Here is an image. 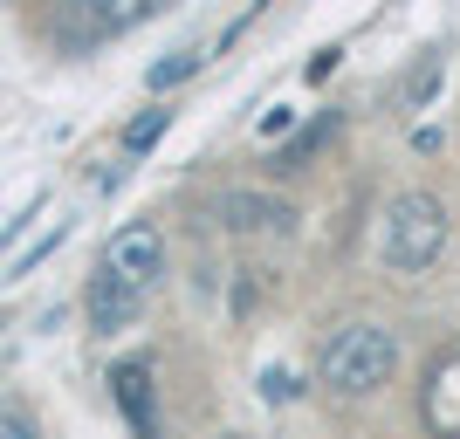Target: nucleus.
Returning a JSON list of instances; mask_svg holds the SVG:
<instances>
[{"mask_svg": "<svg viewBox=\"0 0 460 439\" xmlns=\"http://www.w3.org/2000/svg\"><path fill=\"white\" fill-rule=\"evenodd\" d=\"M316 378L337 399H378L385 384L399 378V337L378 323H344L330 329L323 350H316Z\"/></svg>", "mask_w": 460, "mask_h": 439, "instance_id": "f257e3e1", "label": "nucleus"}, {"mask_svg": "<svg viewBox=\"0 0 460 439\" xmlns=\"http://www.w3.org/2000/svg\"><path fill=\"white\" fill-rule=\"evenodd\" d=\"M447 254V206L440 192H399L378 227V261L392 275H426Z\"/></svg>", "mask_w": 460, "mask_h": 439, "instance_id": "f03ea898", "label": "nucleus"}, {"mask_svg": "<svg viewBox=\"0 0 460 439\" xmlns=\"http://www.w3.org/2000/svg\"><path fill=\"white\" fill-rule=\"evenodd\" d=\"M103 268H111L117 282H131V288H152L158 275H165V233H158L152 220L117 227V233H111V248H103Z\"/></svg>", "mask_w": 460, "mask_h": 439, "instance_id": "7ed1b4c3", "label": "nucleus"}, {"mask_svg": "<svg viewBox=\"0 0 460 439\" xmlns=\"http://www.w3.org/2000/svg\"><path fill=\"white\" fill-rule=\"evenodd\" d=\"M420 419L433 439H460V344L447 350L420 384Z\"/></svg>", "mask_w": 460, "mask_h": 439, "instance_id": "20e7f679", "label": "nucleus"}, {"mask_svg": "<svg viewBox=\"0 0 460 439\" xmlns=\"http://www.w3.org/2000/svg\"><path fill=\"white\" fill-rule=\"evenodd\" d=\"M111 399H117V412L131 419V433L137 439H158V412H152V357H124L111 371Z\"/></svg>", "mask_w": 460, "mask_h": 439, "instance_id": "39448f33", "label": "nucleus"}, {"mask_svg": "<svg viewBox=\"0 0 460 439\" xmlns=\"http://www.w3.org/2000/svg\"><path fill=\"white\" fill-rule=\"evenodd\" d=\"M220 220L234 233H288L296 227V206L288 199H269V192H227L220 199Z\"/></svg>", "mask_w": 460, "mask_h": 439, "instance_id": "423d86ee", "label": "nucleus"}, {"mask_svg": "<svg viewBox=\"0 0 460 439\" xmlns=\"http://www.w3.org/2000/svg\"><path fill=\"white\" fill-rule=\"evenodd\" d=\"M137 303H145V288L117 282L111 268H96L90 275V295H83V309H90V329H124L137 316Z\"/></svg>", "mask_w": 460, "mask_h": 439, "instance_id": "0eeeda50", "label": "nucleus"}, {"mask_svg": "<svg viewBox=\"0 0 460 439\" xmlns=\"http://www.w3.org/2000/svg\"><path fill=\"white\" fill-rule=\"evenodd\" d=\"M76 14L90 28H103V35H117V28H137V21L165 14V0H76Z\"/></svg>", "mask_w": 460, "mask_h": 439, "instance_id": "6e6552de", "label": "nucleus"}, {"mask_svg": "<svg viewBox=\"0 0 460 439\" xmlns=\"http://www.w3.org/2000/svg\"><path fill=\"white\" fill-rule=\"evenodd\" d=\"M330 131H337V117H323V124H309L303 137H288L282 152H275V172H296V165H303V158H316L330 145Z\"/></svg>", "mask_w": 460, "mask_h": 439, "instance_id": "1a4fd4ad", "label": "nucleus"}, {"mask_svg": "<svg viewBox=\"0 0 460 439\" xmlns=\"http://www.w3.org/2000/svg\"><path fill=\"white\" fill-rule=\"evenodd\" d=\"M165 124H172V110H137L131 117V124H124V152H152V145H158V137H165Z\"/></svg>", "mask_w": 460, "mask_h": 439, "instance_id": "9d476101", "label": "nucleus"}, {"mask_svg": "<svg viewBox=\"0 0 460 439\" xmlns=\"http://www.w3.org/2000/svg\"><path fill=\"white\" fill-rule=\"evenodd\" d=\"M199 62H207V56H199V48H179V56H172V62H158V69H152V76H145V83H152V90H172V83L199 76Z\"/></svg>", "mask_w": 460, "mask_h": 439, "instance_id": "9b49d317", "label": "nucleus"}, {"mask_svg": "<svg viewBox=\"0 0 460 439\" xmlns=\"http://www.w3.org/2000/svg\"><path fill=\"white\" fill-rule=\"evenodd\" d=\"M261 399H269V405H288V399H303V378H296L288 364H269V371H261Z\"/></svg>", "mask_w": 460, "mask_h": 439, "instance_id": "f8f14e48", "label": "nucleus"}, {"mask_svg": "<svg viewBox=\"0 0 460 439\" xmlns=\"http://www.w3.org/2000/svg\"><path fill=\"white\" fill-rule=\"evenodd\" d=\"M433 83H440V62L426 56V62H420V76H412V90H405V103H426V96H433Z\"/></svg>", "mask_w": 460, "mask_h": 439, "instance_id": "ddd939ff", "label": "nucleus"}, {"mask_svg": "<svg viewBox=\"0 0 460 439\" xmlns=\"http://www.w3.org/2000/svg\"><path fill=\"white\" fill-rule=\"evenodd\" d=\"M337 56H344V48H337V41H330V48H316V56H309V83H323L330 69H337Z\"/></svg>", "mask_w": 460, "mask_h": 439, "instance_id": "4468645a", "label": "nucleus"}, {"mask_svg": "<svg viewBox=\"0 0 460 439\" xmlns=\"http://www.w3.org/2000/svg\"><path fill=\"white\" fill-rule=\"evenodd\" d=\"M0 439H35V426L21 419V412H0Z\"/></svg>", "mask_w": 460, "mask_h": 439, "instance_id": "2eb2a0df", "label": "nucleus"}, {"mask_svg": "<svg viewBox=\"0 0 460 439\" xmlns=\"http://www.w3.org/2000/svg\"><path fill=\"white\" fill-rule=\"evenodd\" d=\"M227 439H241V433H227Z\"/></svg>", "mask_w": 460, "mask_h": 439, "instance_id": "dca6fc26", "label": "nucleus"}]
</instances>
